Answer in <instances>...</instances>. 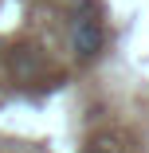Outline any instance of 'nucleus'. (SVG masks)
I'll return each instance as SVG.
<instances>
[{"instance_id": "nucleus-1", "label": "nucleus", "mask_w": 149, "mask_h": 153, "mask_svg": "<svg viewBox=\"0 0 149 153\" xmlns=\"http://www.w3.org/2000/svg\"><path fill=\"white\" fill-rule=\"evenodd\" d=\"M102 43H106L102 24H98L90 12H82V16L75 20V27H71V51H75L79 59H94V55L102 51Z\"/></svg>"}]
</instances>
